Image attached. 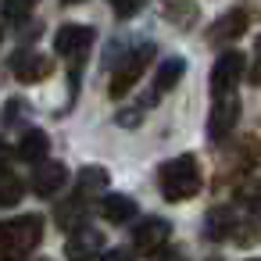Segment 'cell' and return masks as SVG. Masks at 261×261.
<instances>
[{
	"mask_svg": "<svg viewBox=\"0 0 261 261\" xmlns=\"http://www.w3.org/2000/svg\"><path fill=\"white\" fill-rule=\"evenodd\" d=\"M247 33V11H229V15H222L218 22H215V29L207 33V40L211 43H225V40H236V36H243Z\"/></svg>",
	"mask_w": 261,
	"mask_h": 261,
	"instance_id": "cell-13",
	"label": "cell"
},
{
	"mask_svg": "<svg viewBox=\"0 0 261 261\" xmlns=\"http://www.w3.org/2000/svg\"><path fill=\"white\" fill-rule=\"evenodd\" d=\"M182 72H186V61H182V58H165V65L158 68V83H154V90H158V93H168V90L182 79Z\"/></svg>",
	"mask_w": 261,
	"mask_h": 261,
	"instance_id": "cell-17",
	"label": "cell"
},
{
	"mask_svg": "<svg viewBox=\"0 0 261 261\" xmlns=\"http://www.w3.org/2000/svg\"><path fill=\"white\" fill-rule=\"evenodd\" d=\"M154 43H143V47H136V50H129L118 65H115V72H111V86H108V93L111 97H125L133 86H136V79L147 72V65L154 61Z\"/></svg>",
	"mask_w": 261,
	"mask_h": 261,
	"instance_id": "cell-3",
	"label": "cell"
},
{
	"mask_svg": "<svg viewBox=\"0 0 261 261\" xmlns=\"http://www.w3.org/2000/svg\"><path fill=\"white\" fill-rule=\"evenodd\" d=\"M22 193H25V186H22V179H18V175L0 172V207L18 204V200H22Z\"/></svg>",
	"mask_w": 261,
	"mask_h": 261,
	"instance_id": "cell-18",
	"label": "cell"
},
{
	"mask_svg": "<svg viewBox=\"0 0 261 261\" xmlns=\"http://www.w3.org/2000/svg\"><path fill=\"white\" fill-rule=\"evenodd\" d=\"M172 236V225L165 218H143L136 229H133V247L136 254H158Z\"/></svg>",
	"mask_w": 261,
	"mask_h": 261,
	"instance_id": "cell-6",
	"label": "cell"
},
{
	"mask_svg": "<svg viewBox=\"0 0 261 261\" xmlns=\"http://www.w3.org/2000/svg\"><path fill=\"white\" fill-rule=\"evenodd\" d=\"M232 229H236V218H232L229 207H211L207 211V222H204L207 240H225V236H232Z\"/></svg>",
	"mask_w": 261,
	"mask_h": 261,
	"instance_id": "cell-15",
	"label": "cell"
},
{
	"mask_svg": "<svg viewBox=\"0 0 261 261\" xmlns=\"http://www.w3.org/2000/svg\"><path fill=\"white\" fill-rule=\"evenodd\" d=\"M250 261H261V257H250Z\"/></svg>",
	"mask_w": 261,
	"mask_h": 261,
	"instance_id": "cell-27",
	"label": "cell"
},
{
	"mask_svg": "<svg viewBox=\"0 0 261 261\" xmlns=\"http://www.w3.org/2000/svg\"><path fill=\"white\" fill-rule=\"evenodd\" d=\"M65 182H68V168H65L61 161L40 165V168H36V175H33V190H36L40 197H54Z\"/></svg>",
	"mask_w": 261,
	"mask_h": 261,
	"instance_id": "cell-10",
	"label": "cell"
},
{
	"mask_svg": "<svg viewBox=\"0 0 261 261\" xmlns=\"http://www.w3.org/2000/svg\"><path fill=\"white\" fill-rule=\"evenodd\" d=\"M97 261H133V254H129V250H122V247H111V250H104Z\"/></svg>",
	"mask_w": 261,
	"mask_h": 261,
	"instance_id": "cell-21",
	"label": "cell"
},
{
	"mask_svg": "<svg viewBox=\"0 0 261 261\" xmlns=\"http://www.w3.org/2000/svg\"><path fill=\"white\" fill-rule=\"evenodd\" d=\"M65 254H68L72 261H90L93 254L100 257V254H104V236H100L97 229H79L75 236H68Z\"/></svg>",
	"mask_w": 261,
	"mask_h": 261,
	"instance_id": "cell-9",
	"label": "cell"
},
{
	"mask_svg": "<svg viewBox=\"0 0 261 261\" xmlns=\"http://www.w3.org/2000/svg\"><path fill=\"white\" fill-rule=\"evenodd\" d=\"M140 8L143 4H115V15L118 18H133V15H140Z\"/></svg>",
	"mask_w": 261,
	"mask_h": 261,
	"instance_id": "cell-22",
	"label": "cell"
},
{
	"mask_svg": "<svg viewBox=\"0 0 261 261\" xmlns=\"http://www.w3.org/2000/svg\"><path fill=\"white\" fill-rule=\"evenodd\" d=\"M118 122L122 125H140L143 122V111H125V115H118Z\"/></svg>",
	"mask_w": 261,
	"mask_h": 261,
	"instance_id": "cell-23",
	"label": "cell"
},
{
	"mask_svg": "<svg viewBox=\"0 0 261 261\" xmlns=\"http://www.w3.org/2000/svg\"><path fill=\"white\" fill-rule=\"evenodd\" d=\"M93 47V29L90 25H61L54 36V50L61 58H68L72 65H83V58Z\"/></svg>",
	"mask_w": 261,
	"mask_h": 261,
	"instance_id": "cell-4",
	"label": "cell"
},
{
	"mask_svg": "<svg viewBox=\"0 0 261 261\" xmlns=\"http://www.w3.org/2000/svg\"><path fill=\"white\" fill-rule=\"evenodd\" d=\"M40 240H43L40 215H22V218L0 222V261H22Z\"/></svg>",
	"mask_w": 261,
	"mask_h": 261,
	"instance_id": "cell-2",
	"label": "cell"
},
{
	"mask_svg": "<svg viewBox=\"0 0 261 261\" xmlns=\"http://www.w3.org/2000/svg\"><path fill=\"white\" fill-rule=\"evenodd\" d=\"M75 197L79 200H90V197H108V168H83L79 179H75Z\"/></svg>",
	"mask_w": 261,
	"mask_h": 261,
	"instance_id": "cell-12",
	"label": "cell"
},
{
	"mask_svg": "<svg viewBox=\"0 0 261 261\" xmlns=\"http://www.w3.org/2000/svg\"><path fill=\"white\" fill-rule=\"evenodd\" d=\"M158 182H161L165 200L179 204V200L197 197V190H200L204 179H200V165H197V158H193V154H179V158H172V161L161 165Z\"/></svg>",
	"mask_w": 261,
	"mask_h": 261,
	"instance_id": "cell-1",
	"label": "cell"
},
{
	"mask_svg": "<svg viewBox=\"0 0 261 261\" xmlns=\"http://www.w3.org/2000/svg\"><path fill=\"white\" fill-rule=\"evenodd\" d=\"M0 11H4L8 22H25V18L33 15V4H4Z\"/></svg>",
	"mask_w": 261,
	"mask_h": 261,
	"instance_id": "cell-20",
	"label": "cell"
},
{
	"mask_svg": "<svg viewBox=\"0 0 261 261\" xmlns=\"http://www.w3.org/2000/svg\"><path fill=\"white\" fill-rule=\"evenodd\" d=\"M165 15H168V18H175L182 29H190V22L197 18V8H193V4H168V8H165Z\"/></svg>",
	"mask_w": 261,
	"mask_h": 261,
	"instance_id": "cell-19",
	"label": "cell"
},
{
	"mask_svg": "<svg viewBox=\"0 0 261 261\" xmlns=\"http://www.w3.org/2000/svg\"><path fill=\"white\" fill-rule=\"evenodd\" d=\"M165 261H186V257H182V254H168Z\"/></svg>",
	"mask_w": 261,
	"mask_h": 261,
	"instance_id": "cell-26",
	"label": "cell"
},
{
	"mask_svg": "<svg viewBox=\"0 0 261 261\" xmlns=\"http://www.w3.org/2000/svg\"><path fill=\"white\" fill-rule=\"evenodd\" d=\"M54 218H58L61 229H86V200L72 197L68 204H58Z\"/></svg>",
	"mask_w": 261,
	"mask_h": 261,
	"instance_id": "cell-16",
	"label": "cell"
},
{
	"mask_svg": "<svg viewBox=\"0 0 261 261\" xmlns=\"http://www.w3.org/2000/svg\"><path fill=\"white\" fill-rule=\"evenodd\" d=\"M100 215L108 218V225H125L136 218V200L125 197V193H108L100 200Z\"/></svg>",
	"mask_w": 261,
	"mask_h": 261,
	"instance_id": "cell-11",
	"label": "cell"
},
{
	"mask_svg": "<svg viewBox=\"0 0 261 261\" xmlns=\"http://www.w3.org/2000/svg\"><path fill=\"white\" fill-rule=\"evenodd\" d=\"M243 68H247V58H243L240 50H225V54L215 61V68H211V93H215V97H229L232 86L240 83Z\"/></svg>",
	"mask_w": 261,
	"mask_h": 261,
	"instance_id": "cell-5",
	"label": "cell"
},
{
	"mask_svg": "<svg viewBox=\"0 0 261 261\" xmlns=\"http://www.w3.org/2000/svg\"><path fill=\"white\" fill-rule=\"evenodd\" d=\"M47 150H50V140H47V133H40V129L22 133V140H18V147H15V154H18L22 161H33V165H40V161L47 158Z\"/></svg>",
	"mask_w": 261,
	"mask_h": 261,
	"instance_id": "cell-14",
	"label": "cell"
},
{
	"mask_svg": "<svg viewBox=\"0 0 261 261\" xmlns=\"http://www.w3.org/2000/svg\"><path fill=\"white\" fill-rule=\"evenodd\" d=\"M254 54H257V68H254V83L261 79V36H257V47H254Z\"/></svg>",
	"mask_w": 261,
	"mask_h": 261,
	"instance_id": "cell-25",
	"label": "cell"
},
{
	"mask_svg": "<svg viewBox=\"0 0 261 261\" xmlns=\"http://www.w3.org/2000/svg\"><path fill=\"white\" fill-rule=\"evenodd\" d=\"M11 158H15V150L8 147V140H0V168H4V165H8Z\"/></svg>",
	"mask_w": 261,
	"mask_h": 261,
	"instance_id": "cell-24",
	"label": "cell"
},
{
	"mask_svg": "<svg viewBox=\"0 0 261 261\" xmlns=\"http://www.w3.org/2000/svg\"><path fill=\"white\" fill-rule=\"evenodd\" d=\"M11 72L18 83H43L50 75V58L40 50H18L11 58Z\"/></svg>",
	"mask_w": 261,
	"mask_h": 261,
	"instance_id": "cell-7",
	"label": "cell"
},
{
	"mask_svg": "<svg viewBox=\"0 0 261 261\" xmlns=\"http://www.w3.org/2000/svg\"><path fill=\"white\" fill-rule=\"evenodd\" d=\"M0 40H4V33H0Z\"/></svg>",
	"mask_w": 261,
	"mask_h": 261,
	"instance_id": "cell-28",
	"label": "cell"
},
{
	"mask_svg": "<svg viewBox=\"0 0 261 261\" xmlns=\"http://www.w3.org/2000/svg\"><path fill=\"white\" fill-rule=\"evenodd\" d=\"M240 118V100L229 93V97H218L215 108H211V118H207V136L211 140H222Z\"/></svg>",
	"mask_w": 261,
	"mask_h": 261,
	"instance_id": "cell-8",
	"label": "cell"
}]
</instances>
